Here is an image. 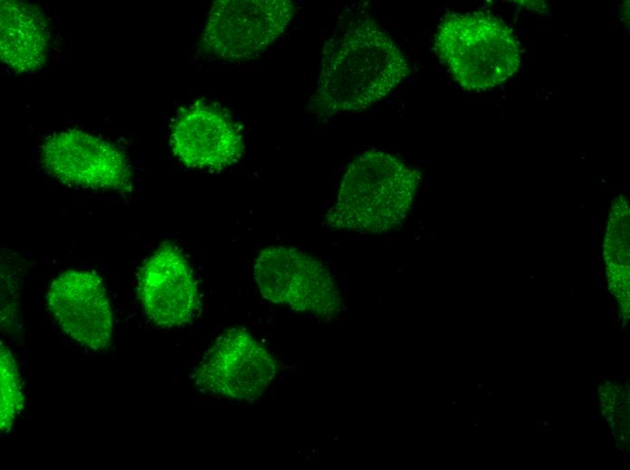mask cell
Returning a JSON list of instances; mask_svg holds the SVG:
<instances>
[{"mask_svg": "<svg viewBox=\"0 0 630 470\" xmlns=\"http://www.w3.org/2000/svg\"><path fill=\"white\" fill-rule=\"evenodd\" d=\"M0 429L7 432L24 409V398L15 360L8 348L1 344L0 351Z\"/></svg>", "mask_w": 630, "mask_h": 470, "instance_id": "obj_12", "label": "cell"}, {"mask_svg": "<svg viewBox=\"0 0 630 470\" xmlns=\"http://www.w3.org/2000/svg\"><path fill=\"white\" fill-rule=\"evenodd\" d=\"M49 308L61 328L81 345L102 350L110 341L113 318L99 276L69 269L60 274L47 292Z\"/></svg>", "mask_w": 630, "mask_h": 470, "instance_id": "obj_9", "label": "cell"}, {"mask_svg": "<svg viewBox=\"0 0 630 470\" xmlns=\"http://www.w3.org/2000/svg\"><path fill=\"white\" fill-rule=\"evenodd\" d=\"M294 14L289 0H219L213 4L201 46L210 57L245 61L270 46Z\"/></svg>", "mask_w": 630, "mask_h": 470, "instance_id": "obj_5", "label": "cell"}, {"mask_svg": "<svg viewBox=\"0 0 630 470\" xmlns=\"http://www.w3.org/2000/svg\"><path fill=\"white\" fill-rule=\"evenodd\" d=\"M43 169L65 185L128 191L132 172L125 154L104 138L78 129L46 136L40 147Z\"/></svg>", "mask_w": 630, "mask_h": 470, "instance_id": "obj_6", "label": "cell"}, {"mask_svg": "<svg viewBox=\"0 0 630 470\" xmlns=\"http://www.w3.org/2000/svg\"><path fill=\"white\" fill-rule=\"evenodd\" d=\"M50 33L41 8L27 1L0 2V55L14 71L38 70L45 63Z\"/></svg>", "mask_w": 630, "mask_h": 470, "instance_id": "obj_11", "label": "cell"}, {"mask_svg": "<svg viewBox=\"0 0 630 470\" xmlns=\"http://www.w3.org/2000/svg\"><path fill=\"white\" fill-rule=\"evenodd\" d=\"M434 50L453 78L465 89L486 90L511 77L520 50L511 30L484 13H453L439 24Z\"/></svg>", "mask_w": 630, "mask_h": 470, "instance_id": "obj_3", "label": "cell"}, {"mask_svg": "<svg viewBox=\"0 0 630 470\" xmlns=\"http://www.w3.org/2000/svg\"><path fill=\"white\" fill-rule=\"evenodd\" d=\"M169 145L183 164L210 172L236 164L244 150L241 127L229 110L205 99L177 109L169 125Z\"/></svg>", "mask_w": 630, "mask_h": 470, "instance_id": "obj_7", "label": "cell"}, {"mask_svg": "<svg viewBox=\"0 0 630 470\" xmlns=\"http://www.w3.org/2000/svg\"><path fill=\"white\" fill-rule=\"evenodd\" d=\"M138 292L147 316L163 327L190 323L200 306L192 269L171 243L162 244L146 260L139 272Z\"/></svg>", "mask_w": 630, "mask_h": 470, "instance_id": "obj_10", "label": "cell"}, {"mask_svg": "<svg viewBox=\"0 0 630 470\" xmlns=\"http://www.w3.org/2000/svg\"><path fill=\"white\" fill-rule=\"evenodd\" d=\"M253 276L261 295L274 304L321 318H332L341 310V296L328 268L299 249H262Z\"/></svg>", "mask_w": 630, "mask_h": 470, "instance_id": "obj_4", "label": "cell"}, {"mask_svg": "<svg viewBox=\"0 0 630 470\" xmlns=\"http://www.w3.org/2000/svg\"><path fill=\"white\" fill-rule=\"evenodd\" d=\"M421 178L418 170L389 153L366 152L345 172L327 223L358 233L391 231L406 218Z\"/></svg>", "mask_w": 630, "mask_h": 470, "instance_id": "obj_2", "label": "cell"}, {"mask_svg": "<svg viewBox=\"0 0 630 470\" xmlns=\"http://www.w3.org/2000/svg\"><path fill=\"white\" fill-rule=\"evenodd\" d=\"M399 46L370 21L326 42L309 107L318 117L365 109L387 97L409 74Z\"/></svg>", "mask_w": 630, "mask_h": 470, "instance_id": "obj_1", "label": "cell"}, {"mask_svg": "<svg viewBox=\"0 0 630 470\" xmlns=\"http://www.w3.org/2000/svg\"><path fill=\"white\" fill-rule=\"evenodd\" d=\"M276 372L272 354L246 330L236 327L215 340L195 377L196 384L209 393L254 400L266 391Z\"/></svg>", "mask_w": 630, "mask_h": 470, "instance_id": "obj_8", "label": "cell"}]
</instances>
